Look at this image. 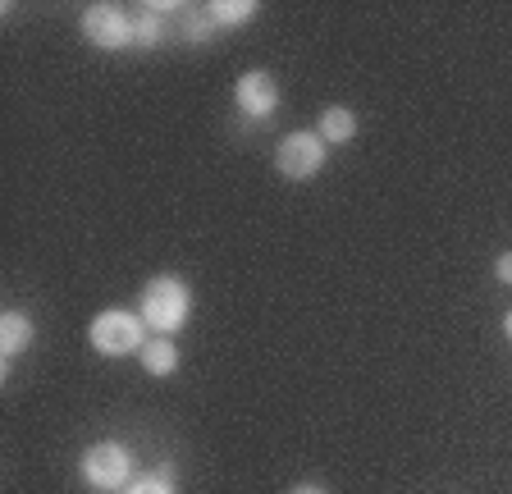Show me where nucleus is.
Wrapping results in <instances>:
<instances>
[{
	"mask_svg": "<svg viewBox=\"0 0 512 494\" xmlns=\"http://www.w3.org/2000/svg\"><path fill=\"white\" fill-rule=\"evenodd\" d=\"M87 344L101 357H133L147 348V321L142 312H124V307L96 312V321L87 325Z\"/></svg>",
	"mask_w": 512,
	"mask_h": 494,
	"instance_id": "f03ea898",
	"label": "nucleus"
},
{
	"mask_svg": "<svg viewBox=\"0 0 512 494\" xmlns=\"http://www.w3.org/2000/svg\"><path fill=\"white\" fill-rule=\"evenodd\" d=\"M32 334H37V325H32L28 312H5L0 316V353H5V362L19 357L23 348L32 344Z\"/></svg>",
	"mask_w": 512,
	"mask_h": 494,
	"instance_id": "6e6552de",
	"label": "nucleus"
},
{
	"mask_svg": "<svg viewBox=\"0 0 512 494\" xmlns=\"http://www.w3.org/2000/svg\"><path fill=\"white\" fill-rule=\"evenodd\" d=\"M494 275H499L503 284H512V252H503V257L494 261Z\"/></svg>",
	"mask_w": 512,
	"mask_h": 494,
	"instance_id": "4468645a",
	"label": "nucleus"
},
{
	"mask_svg": "<svg viewBox=\"0 0 512 494\" xmlns=\"http://www.w3.org/2000/svg\"><path fill=\"white\" fill-rule=\"evenodd\" d=\"M142 321L156 334H174L188 325L192 316V289L179 280V275H156V280L142 289Z\"/></svg>",
	"mask_w": 512,
	"mask_h": 494,
	"instance_id": "f257e3e1",
	"label": "nucleus"
},
{
	"mask_svg": "<svg viewBox=\"0 0 512 494\" xmlns=\"http://www.w3.org/2000/svg\"><path fill=\"white\" fill-rule=\"evenodd\" d=\"M503 334H508V339H512V312L503 316Z\"/></svg>",
	"mask_w": 512,
	"mask_h": 494,
	"instance_id": "f3484780",
	"label": "nucleus"
},
{
	"mask_svg": "<svg viewBox=\"0 0 512 494\" xmlns=\"http://www.w3.org/2000/svg\"><path fill=\"white\" fill-rule=\"evenodd\" d=\"M165 42V28H160V10L156 5H142L133 14V46H160Z\"/></svg>",
	"mask_w": 512,
	"mask_h": 494,
	"instance_id": "9b49d317",
	"label": "nucleus"
},
{
	"mask_svg": "<svg viewBox=\"0 0 512 494\" xmlns=\"http://www.w3.org/2000/svg\"><path fill=\"white\" fill-rule=\"evenodd\" d=\"M138 362L147 376H174L179 371V348H174L170 334H151L147 348L138 353Z\"/></svg>",
	"mask_w": 512,
	"mask_h": 494,
	"instance_id": "0eeeda50",
	"label": "nucleus"
},
{
	"mask_svg": "<svg viewBox=\"0 0 512 494\" xmlns=\"http://www.w3.org/2000/svg\"><path fill=\"white\" fill-rule=\"evenodd\" d=\"M316 129H320V138H325V147H330V142L334 147H343V142L357 138V115H352L348 106H330L325 115H320Z\"/></svg>",
	"mask_w": 512,
	"mask_h": 494,
	"instance_id": "1a4fd4ad",
	"label": "nucleus"
},
{
	"mask_svg": "<svg viewBox=\"0 0 512 494\" xmlns=\"http://www.w3.org/2000/svg\"><path fill=\"white\" fill-rule=\"evenodd\" d=\"M78 462H83V481L101 494H115L133 481V453H128V444L101 440V444H92V449H83Z\"/></svg>",
	"mask_w": 512,
	"mask_h": 494,
	"instance_id": "7ed1b4c3",
	"label": "nucleus"
},
{
	"mask_svg": "<svg viewBox=\"0 0 512 494\" xmlns=\"http://www.w3.org/2000/svg\"><path fill=\"white\" fill-rule=\"evenodd\" d=\"M83 37L101 51H124L133 46V14L124 5H110V0H96L83 10Z\"/></svg>",
	"mask_w": 512,
	"mask_h": 494,
	"instance_id": "39448f33",
	"label": "nucleus"
},
{
	"mask_svg": "<svg viewBox=\"0 0 512 494\" xmlns=\"http://www.w3.org/2000/svg\"><path fill=\"white\" fill-rule=\"evenodd\" d=\"M183 28H188V42H206V37L215 33V19H211V14H192V10H188Z\"/></svg>",
	"mask_w": 512,
	"mask_h": 494,
	"instance_id": "ddd939ff",
	"label": "nucleus"
},
{
	"mask_svg": "<svg viewBox=\"0 0 512 494\" xmlns=\"http://www.w3.org/2000/svg\"><path fill=\"white\" fill-rule=\"evenodd\" d=\"M275 165H279V174L293 183L316 179L320 165H325V138H320V133H307V129L288 133V138H279V147H275Z\"/></svg>",
	"mask_w": 512,
	"mask_h": 494,
	"instance_id": "20e7f679",
	"label": "nucleus"
},
{
	"mask_svg": "<svg viewBox=\"0 0 512 494\" xmlns=\"http://www.w3.org/2000/svg\"><path fill=\"white\" fill-rule=\"evenodd\" d=\"M234 106L243 110L247 119H270L279 110V83L266 69H247L234 83Z\"/></svg>",
	"mask_w": 512,
	"mask_h": 494,
	"instance_id": "423d86ee",
	"label": "nucleus"
},
{
	"mask_svg": "<svg viewBox=\"0 0 512 494\" xmlns=\"http://www.w3.org/2000/svg\"><path fill=\"white\" fill-rule=\"evenodd\" d=\"M119 494H174V481H160L156 472H151V476H133V481H128Z\"/></svg>",
	"mask_w": 512,
	"mask_h": 494,
	"instance_id": "f8f14e48",
	"label": "nucleus"
},
{
	"mask_svg": "<svg viewBox=\"0 0 512 494\" xmlns=\"http://www.w3.org/2000/svg\"><path fill=\"white\" fill-rule=\"evenodd\" d=\"M293 494H325V490H320V485H298Z\"/></svg>",
	"mask_w": 512,
	"mask_h": 494,
	"instance_id": "dca6fc26",
	"label": "nucleus"
},
{
	"mask_svg": "<svg viewBox=\"0 0 512 494\" xmlns=\"http://www.w3.org/2000/svg\"><path fill=\"white\" fill-rule=\"evenodd\" d=\"M156 476H160V481H174V476H179V472H174V462H160V467H156Z\"/></svg>",
	"mask_w": 512,
	"mask_h": 494,
	"instance_id": "2eb2a0df",
	"label": "nucleus"
},
{
	"mask_svg": "<svg viewBox=\"0 0 512 494\" xmlns=\"http://www.w3.org/2000/svg\"><path fill=\"white\" fill-rule=\"evenodd\" d=\"M206 14L215 19V28H243L247 19H256V0H215L206 5Z\"/></svg>",
	"mask_w": 512,
	"mask_h": 494,
	"instance_id": "9d476101",
	"label": "nucleus"
}]
</instances>
